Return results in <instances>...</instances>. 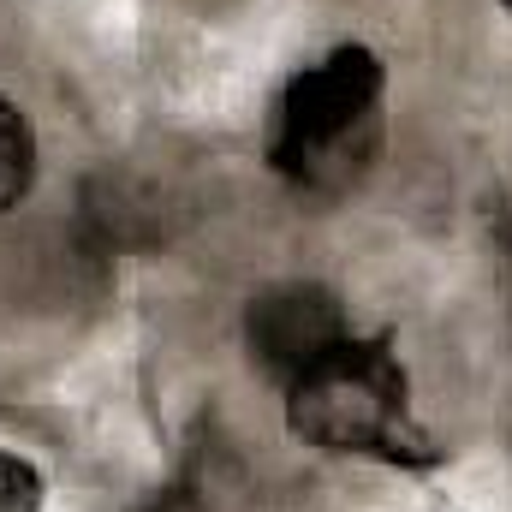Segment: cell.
Wrapping results in <instances>:
<instances>
[{
  "label": "cell",
  "mask_w": 512,
  "mask_h": 512,
  "mask_svg": "<svg viewBox=\"0 0 512 512\" xmlns=\"http://www.w3.org/2000/svg\"><path fill=\"white\" fill-rule=\"evenodd\" d=\"M36 185V131L12 96H0V215L18 209Z\"/></svg>",
  "instance_id": "277c9868"
},
{
  "label": "cell",
  "mask_w": 512,
  "mask_h": 512,
  "mask_svg": "<svg viewBox=\"0 0 512 512\" xmlns=\"http://www.w3.org/2000/svg\"><path fill=\"white\" fill-rule=\"evenodd\" d=\"M376 126H382V60L364 42H340L286 78L274 161L304 185H340L358 167V155L376 149Z\"/></svg>",
  "instance_id": "7a4b0ae2"
},
{
  "label": "cell",
  "mask_w": 512,
  "mask_h": 512,
  "mask_svg": "<svg viewBox=\"0 0 512 512\" xmlns=\"http://www.w3.org/2000/svg\"><path fill=\"white\" fill-rule=\"evenodd\" d=\"M42 501H48L42 471L30 459H18V453L0 447V512H42Z\"/></svg>",
  "instance_id": "5b68a950"
},
{
  "label": "cell",
  "mask_w": 512,
  "mask_h": 512,
  "mask_svg": "<svg viewBox=\"0 0 512 512\" xmlns=\"http://www.w3.org/2000/svg\"><path fill=\"white\" fill-rule=\"evenodd\" d=\"M286 429L322 453H358V459L411 465V471L441 465V447L417 423L411 382L387 352V340L346 334L316 370H304L286 387Z\"/></svg>",
  "instance_id": "6da1fadb"
},
{
  "label": "cell",
  "mask_w": 512,
  "mask_h": 512,
  "mask_svg": "<svg viewBox=\"0 0 512 512\" xmlns=\"http://www.w3.org/2000/svg\"><path fill=\"white\" fill-rule=\"evenodd\" d=\"M501 6H507V12H512V0H501Z\"/></svg>",
  "instance_id": "8992f818"
},
{
  "label": "cell",
  "mask_w": 512,
  "mask_h": 512,
  "mask_svg": "<svg viewBox=\"0 0 512 512\" xmlns=\"http://www.w3.org/2000/svg\"><path fill=\"white\" fill-rule=\"evenodd\" d=\"M346 310L328 286L316 280H280L256 292L245 310V352L268 382L292 387L304 370H316L340 340H346Z\"/></svg>",
  "instance_id": "3957f363"
}]
</instances>
